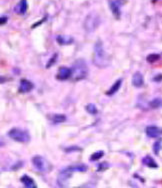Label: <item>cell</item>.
<instances>
[{"mask_svg":"<svg viewBox=\"0 0 162 188\" xmlns=\"http://www.w3.org/2000/svg\"><path fill=\"white\" fill-rule=\"evenodd\" d=\"M93 63L99 68L107 67L110 63V58L107 55L106 51L104 50L103 44L100 40H98L94 45V51H93Z\"/></svg>","mask_w":162,"mask_h":188,"instance_id":"6da1fadb","label":"cell"},{"mask_svg":"<svg viewBox=\"0 0 162 188\" xmlns=\"http://www.w3.org/2000/svg\"><path fill=\"white\" fill-rule=\"evenodd\" d=\"M87 74H88V68L84 60L79 59L75 61L71 69V75H70L71 79L73 81H79L86 78Z\"/></svg>","mask_w":162,"mask_h":188,"instance_id":"7a4b0ae2","label":"cell"},{"mask_svg":"<svg viewBox=\"0 0 162 188\" xmlns=\"http://www.w3.org/2000/svg\"><path fill=\"white\" fill-rule=\"evenodd\" d=\"M99 24H100V17L98 14L92 12L86 16L84 22H83V28L85 29L86 32L91 33L99 26Z\"/></svg>","mask_w":162,"mask_h":188,"instance_id":"3957f363","label":"cell"},{"mask_svg":"<svg viewBox=\"0 0 162 188\" xmlns=\"http://www.w3.org/2000/svg\"><path fill=\"white\" fill-rule=\"evenodd\" d=\"M8 136L11 139L17 142H21V143H26L30 141V135H29L28 131L24 130V129L20 128H12L9 130Z\"/></svg>","mask_w":162,"mask_h":188,"instance_id":"277c9868","label":"cell"},{"mask_svg":"<svg viewBox=\"0 0 162 188\" xmlns=\"http://www.w3.org/2000/svg\"><path fill=\"white\" fill-rule=\"evenodd\" d=\"M32 164L34 165V167L36 168L38 171L40 172H49L52 168V165L50 164V162L48 160H46L42 156H34L32 158Z\"/></svg>","mask_w":162,"mask_h":188,"instance_id":"5b68a950","label":"cell"},{"mask_svg":"<svg viewBox=\"0 0 162 188\" xmlns=\"http://www.w3.org/2000/svg\"><path fill=\"white\" fill-rule=\"evenodd\" d=\"M72 173H73V172H72L68 167L62 170L59 173L58 178H57L58 185H59L60 187H66V186L68 185V182H69L70 178H71Z\"/></svg>","mask_w":162,"mask_h":188,"instance_id":"8992f818","label":"cell"},{"mask_svg":"<svg viewBox=\"0 0 162 188\" xmlns=\"http://www.w3.org/2000/svg\"><path fill=\"white\" fill-rule=\"evenodd\" d=\"M109 6H110L111 12L113 13L115 18L116 19L120 18L121 11H120V4H119L118 0H110V1H109Z\"/></svg>","mask_w":162,"mask_h":188,"instance_id":"52a82bcc","label":"cell"},{"mask_svg":"<svg viewBox=\"0 0 162 188\" xmlns=\"http://www.w3.org/2000/svg\"><path fill=\"white\" fill-rule=\"evenodd\" d=\"M70 75H71V69L64 66V67H60L59 68L56 78H57L58 80H61V81H63V80L68 79V78L70 77Z\"/></svg>","mask_w":162,"mask_h":188,"instance_id":"ba28073f","label":"cell"},{"mask_svg":"<svg viewBox=\"0 0 162 188\" xmlns=\"http://www.w3.org/2000/svg\"><path fill=\"white\" fill-rule=\"evenodd\" d=\"M33 88V84L31 81L27 79H22L20 81V85H19V92L21 93H27V92L31 91Z\"/></svg>","mask_w":162,"mask_h":188,"instance_id":"9c48e42d","label":"cell"},{"mask_svg":"<svg viewBox=\"0 0 162 188\" xmlns=\"http://www.w3.org/2000/svg\"><path fill=\"white\" fill-rule=\"evenodd\" d=\"M144 84V79H143V76L140 72H135L134 75L132 76V85L134 87H142Z\"/></svg>","mask_w":162,"mask_h":188,"instance_id":"30bf717a","label":"cell"},{"mask_svg":"<svg viewBox=\"0 0 162 188\" xmlns=\"http://www.w3.org/2000/svg\"><path fill=\"white\" fill-rule=\"evenodd\" d=\"M20 180H21V182L24 184L25 187H27V188H36L37 187L36 183L34 182V180L28 175H23Z\"/></svg>","mask_w":162,"mask_h":188,"instance_id":"8fae6325","label":"cell"},{"mask_svg":"<svg viewBox=\"0 0 162 188\" xmlns=\"http://www.w3.org/2000/svg\"><path fill=\"white\" fill-rule=\"evenodd\" d=\"M57 42L60 45H69L73 43V38L69 35H58L57 36Z\"/></svg>","mask_w":162,"mask_h":188,"instance_id":"7c38bea8","label":"cell"},{"mask_svg":"<svg viewBox=\"0 0 162 188\" xmlns=\"http://www.w3.org/2000/svg\"><path fill=\"white\" fill-rule=\"evenodd\" d=\"M27 10V0H20V2L15 7V12L17 14H24Z\"/></svg>","mask_w":162,"mask_h":188,"instance_id":"4fadbf2b","label":"cell"},{"mask_svg":"<svg viewBox=\"0 0 162 188\" xmlns=\"http://www.w3.org/2000/svg\"><path fill=\"white\" fill-rule=\"evenodd\" d=\"M146 134L149 137H157L160 134V129L156 126H148L146 128Z\"/></svg>","mask_w":162,"mask_h":188,"instance_id":"5bb4252c","label":"cell"},{"mask_svg":"<svg viewBox=\"0 0 162 188\" xmlns=\"http://www.w3.org/2000/svg\"><path fill=\"white\" fill-rule=\"evenodd\" d=\"M142 162H143L144 165L148 166L150 168H157L158 165L155 162V160L151 157V156H145V157L142 159Z\"/></svg>","mask_w":162,"mask_h":188,"instance_id":"9a60e30c","label":"cell"},{"mask_svg":"<svg viewBox=\"0 0 162 188\" xmlns=\"http://www.w3.org/2000/svg\"><path fill=\"white\" fill-rule=\"evenodd\" d=\"M68 168H69V169L71 170L72 172H74V171L85 172V171H87V170H88V167H87L86 165H84V164H74V165L68 166Z\"/></svg>","mask_w":162,"mask_h":188,"instance_id":"2e32d148","label":"cell"},{"mask_svg":"<svg viewBox=\"0 0 162 188\" xmlns=\"http://www.w3.org/2000/svg\"><path fill=\"white\" fill-rule=\"evenodd\" d=\"M121 84H122V80H121V79H118V80H117V81L114 83V85H113L112 87H111L110 89H109L108 91L106 92V94H107V95H113L114 93H116V92L118 91L119 89H120Z\"/></svg>","mask_w":162,"mask_h":188,"instance_id":"e0dca14e","label":"cell"},{"mask_svg":"<svg viewBox=\"0 0 162 188\" xmlns=\"http://www.w3.org/2000/svg\"><path fill=\"white\" fill-rule=\"evenodd\" d=\"M51 120L54 123H62L66 120V116L64 114H54L51 117Z\"/></svg>","mask_w":162,"mask_h":188,"instance_id":"ac0fdd59","label":"cell"},{"mask_svg":"<svg viewBox=\"0 0 162 188\" xmlns=\"http://www.w3.org/2000/svg\"><path fill=\"white\" fill-rule=\"evenodd\" d=\"M149 106H150V108H153V109L159 108V107L162 106V99L161 98H154L152 101H150Z\"/></svg>","mask_w":162,"mask_h":188,"instance_id":"d6986e66","label":"cell"},{"mask_svg":"<svg viewBox=\"0 0 162 188\" xmlns=\"http://www.w3.org/2000/svg\"><path fill=\"white\" fill-rule=\"evenodd\" d=\"M160 59V55L159 54H149V55L146 57V60L149 63H154V62L158 61Z\"/></svg>","mask_w":162,"mask_h":188,"instance_id":"ffe728a7","label":"cell"},{"mask_svg":"<svg viewBox=\"0 0 162 188\" xmlns=\"http://www.w3.org/2000/svg\"><path fill=\"white\" fill-rule=\"evenodd\" d=\"M104 155V151H97V152H94V153L91 155L90 157V160L91 161H96V160H99L102 156Z\"/></svg>","mask_w":162,"mask_h":188,"instance_id":"44dd1931","label":"cell"},{"mask_svg":"<svg viewBox=\"0 0 162 188\" xmlns=\"http://www.w3.org/2000/svg\"><path fill=\"white\" fill-rule=\"evenodd\" d=\"M85 109H86V110L88 111L89 114H91V115L97 114V108H96V106H95L94 104H88V105H86Z\"/></svg>","mask_w":162,"mask_h":188,"instance_id":"7402d4cb","label":"cell"},{"mask_svg":"<svg viewBox=\"0 0 162 188\" xmlns=\"http://www.w3.org/2000/svg\"><path fill=\"white\" fill-rule=\"evenodd\" d=\"M160 146H161V143H160L159 141H157V142H155L153 145V150L154 152H155V154H158V152H159V149H160Z\"/></svg>","mask_w":162,"mask_h":188,"instance_id":"603a6c76","label":"cell"},{"mask_svg":"<svg viewBox=\"0 0 162 188\" xmlns=\"http://www.w3.org/2000/svg\"><path fill=\"white\" fill-rule=\"evenodd\" d=\"M57 56H58L57 54H54V55L52 56V58H51V59H50L49 63H47V66H46V67H47V68L51 67V65H52V64H53L55 61H57Z\"/></svg>","mask_w":162,"mask_h":188,"instance_id":"cb8c5ba5","label":"cell"},{"mask_svg":"<svg viewBox=\"0 0 162 188\" xmlns=\"http://www.w3.org/2000/svg\"><path fill=\"white\" fill-rule=\"evenodd\" d=\"M108 167H109V165H108V163H106V162L101 163L100 165H99V167H98V171H103V170L107 169Z\"/></svg>","mask_w":162,"mask_h":188,"instance_id":"d4e9b609","label":"cell"},{"mask_svg":"<svg viewBox=\"0 0 162 188\" xmlns=\"http://www.w3.org/2000/svg\"><path fill=\"white\" fill-rule=\"evenodd\" d=\"M7 17L6 16H2V17H0V25H3L5 24V23L7 22Z\"/></svg>","mask_w":162,"mask_h":188,"instance_id":"484cf974","label":"cell"},{"mask_svg":"<svg viewBox=\"0 0 162 188\" xmlns=\"http://www.w3.org/2000/svg\"><path fill=\"white\" fill-rule=\"evenodd\" d=\"M2 145H3V143H1V142H0V147H1Z\"/></svg>","mask_w":162,"mask_h":188,"instance_id":"4316f807","label":"cell"}]
</instances>
